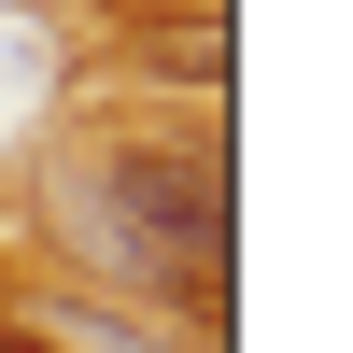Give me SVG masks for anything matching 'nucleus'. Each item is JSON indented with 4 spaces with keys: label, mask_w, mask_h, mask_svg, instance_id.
Returning <instances> with one entry per match:
<instances>
[{
    "label": "nucleus",
    "mask_w": 353,
    "mask_h": 353,
    "mask_svg": "<svg viewBox=\"0 0 353 353\" xmlns=\"http://www.w3.org/2000/svg\"><path fill=\"white\" fill-rule=\"evenodd\" d=\"M99 212H113V241H128V269L156 297H212L226 283V170L212 156H113Z\"/></svg>",
    "instance_id": "1"
}]
</instances>
